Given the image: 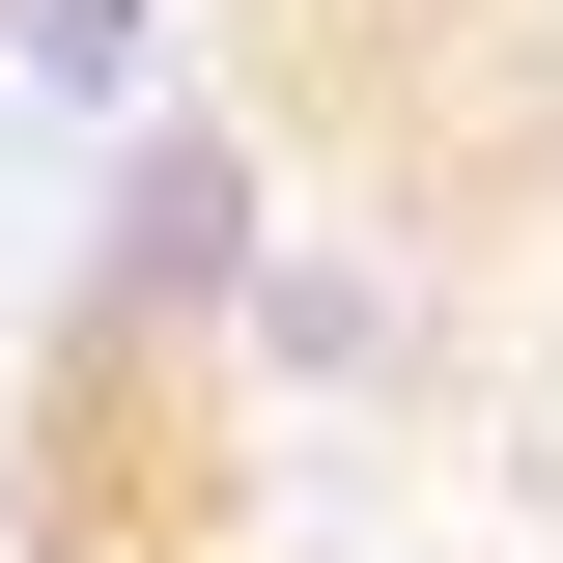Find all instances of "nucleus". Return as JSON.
<instances>
[{
	"instance_id": "nucleus-1",
	"label": "nucleus",
	"mask_w": 563,
	"mask_h": 563,
	"mask_svg": "<svg viewBox=\"0 0 563 563\" xmlns=\"http://www.w3.org/2000/svg\"><path fill=\"white\" fill-rule=\"evenodd\" d=\"M254 254H282V169L225 85H141L113 113V225H85V310H57V395H198L225 339H254Z\"/></svg>"
},
{
	"instance_id": "nucleus-2",
	"label": "nucleus",
	"mask_w": 563,
	"mask_h": 563,
	"mask_svg": "<svg viewBox=\"0 0 563 563\" xmlns=\"http://www.w3.org/2000/svg\"><path fill=\"white\" fill-rule=\"evenodd\" d=\"M0 57H29V113H141L169 0H0Z\"/></svg>"
}]
</instances>
